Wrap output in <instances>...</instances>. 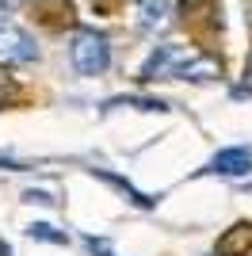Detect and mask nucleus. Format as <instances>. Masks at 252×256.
<instances>
[{"mask_svg":"<svg viewBox=\"0 0 252 256\" xmlns=\"http://www.w3.org/2000/svg\"><path fill=\"white\" fill-rule=\"evenodd\" d=\"M16 4H20V0H0V20H4V16H8V12L16 8Z\"/></svg>","mask_w":252,"mask_h":256,"instance_id":"nucleus-10","label":"nucleus"},{"mask_svg":"<svg viewBox=\"0 0 252 256\" xmlns=\"http://www.w3.org/2000/svg\"><path fill=\"white\" fill-rule=\"evenodd\" d=\"M206 172H214V176H248V172H252V153L244 150V146L218 150L214 157H210Z\"/></svg>","mask_w":252,"mask_h":256,"instance_id":"nucleus-4","label":"nucleus"},{"mask_svg":"<svg viewBox=\"0 0 252 256\" xmlns=\"http://www.w3.org/2000/svg\"><path fill=\"white\" fill-rule=\"evenodd\" d=\"M69 58H73L80 76H100L111 65V46H107L104 34H96V31H76L73 46H69Z\"/></svg>","mask_w":252,"mask_h":256,"instance_id":"nucleus-1","label":"nucleus"},{"mask_svg":"<svg viewBox=\"0 0 252 256\" xmlns=\"http://www.w3.org/2000/svg\"><path fill=\"white\" fill-rule=\"evenodd\" d=\"M27 234L34 237V241H50V245H65L69 237L62 234V230H54L50 222H34V226H27Z\"/></svg>","mask_w":252,"mask_h":256,"instance_id":"nucleus-7","label":"nucleus"},{"mask_svg":"<svg viewBox=\"0 0 252 256\" xmlns=\"http://www.w3.org/2000/svg\"><path fill=\"white\" fill-rule=\"evenodd\" d=\"M0 256H12V248H8V245H4V241H0Z\"/></svg>","mask_w":252,"mask_h":256,"instance_id":"nucleus-11","label":"nucleus"},{"mask_svg":"<svg viewBox=\"0 0 252 256\" xmlns=\"http://www.w3.org/2000/svg\"><path fill=\"white\" fill-rule=\"evenodd\" d=\"M23 199H27V203H42V206H50V203H54V199H50L46 192H27Z\"/></svg>","mask_w":252,"mask_h":256,"instance_id":"nucleus-9","label":"nucleus"},{"mask_svg":"<svg viewBox=\"0 0 252 256\" xmlns=\"http://www.w3.org/2000/svg\"><path fill=\"white\" fill-rule=\"evenodd\" d=\"M168 16H172L168 0H138V27H142V31H160V27H168Z\"/></svg>","mask_w":252,"mask_h":256,"instance_id":"nucleus-5","label":"nucleus"},{"mask_svg":"<svg viewBox=\"0 0 252 256\" xmlns=\"http://www.w3.org/2000/svg\"><path fill=\"white\" fill-rule=\"evenodd\" d=\"M88 248H92V256H115V248L107 245L104 237H88Z\"/></svg>","mask_w":252,"mask_h":256,"instance_id":"nucleus-8","label":"nucleus"},{"mask_svg":"<svg viewBox=\"0 0 252 256\" xmlns=\"http://www.w3.org/2000/svg\"><path fill=\"white\" fill-rule=\"evenodd\" d=\"M248 245H252V226H233L218 241V256H241L248 252Z\"/></svg>","mask_w":252,"mask_h":256,"instance_id":"nucleus-6","label":"nucleus"},{"mask_svg":"<svg viewBox=\"0 0 252 256\" xmlns=\"http://www.w3.org/2000/svg\"><path fill=\"white\" fill-rule=\"evenodd\" d=\"M191 58H195L191 46H157V50L146 58V65H142V80H168V76H180L188 69Z\"/></svg>","mask_w":252,"mask_h":256,"instance_id":"nucleus-2","label":"nucleus"},{"mask_svg":"<svg viewBox=\"0 0 252 256\" xmlns=\"http://www.w3.org/2000/svg\"><path fill=\"white\" fill-rule=\"evenodd\" d=\"M34 58H38V46H34L31 34L0 23V65H27Z\"/></svg>","mask_w":252,"mask_h":256,"instance_id":"nucleus-3","label":"nucleus"}]
</instances>
